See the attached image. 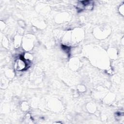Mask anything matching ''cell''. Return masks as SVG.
Here are the masks:
<instances>
[{"instance_id": "2", "label": "cell", "mask_w": 124, "mask_h": 124, "mask_svg": "<svg viewBox=\"0 0 124 124\" xmlns=\"http://www.w3.org/2000/svg\"><path fill=\"white\" fill-rule=\"evenodd\" d=\"M62 48H63V49L65 51V52H66V53L69 52L70 50L69 47H68V46H63V45L62 46Z\"/></svg>"}, {"instance_id": "1", "label": "cell", "mask_w": 124, "mask_h": 124, "mask_svg": "<svg viewBox=\"0 0 124 124\" xmlns=\"http://www.w3.org/2000/svg\"><path fill=\"white\" fill-rule=\"evenodd\" d=\"M93 7V2L92 1L84 0L80 2L78 6V9L81 11L83 9H92Z\"/></svg>"}]
</instances>
